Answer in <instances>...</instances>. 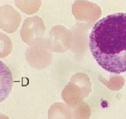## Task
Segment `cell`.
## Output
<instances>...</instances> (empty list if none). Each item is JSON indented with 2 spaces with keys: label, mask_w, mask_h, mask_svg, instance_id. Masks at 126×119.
<instances>
[{
  "label": "cell",
  "mask_w": 126,
  "mask_h": 119,
  "mask_svg": "<svg viewBox=\"0 0 126 119\" xmlns=\"http://www.w3.org/2000/svg\"><path fill=\"white\" fill-rule=\"evenodd\" d=\"M94 60L111 73L126 71V13L110 14L94 24L89 34Z\"/></svg>",
  "instance_id": "cell-1"
},
{
  "label": "cell",
  "mask_w": 126,
  "mask_h": 119,
  "mask_svg": "<svg viewBox=\"0 0 126 119\" xmlns=\"http://www.w3.org/2000/svg\"><path fill=\"white\" fill-rule=\"evenodd\" d=\"M13 78L10 68L0 60V103L5 101L12 91Z\"/></svg>",
  "instance_id": "cell-2"
},
{
  "label": "cell",
  "mask_w": 126,
  "mask_h": 119,
  "mask_svg": "<svg viewBox=\"0 0 126 119\" xmlns=\"http://www.w3.org/2000/svg\"><path fill=\"white\" fill-rule=\"evenodd\" d=\"M0 119H10V118L7 117L6 116L3 115V114H0Z\"/></svg>",
  "instance_id": "cell-5"
},
{
  "label": "cell",
  "mask_w": 126,
  "mask_h": 119,
  "mask_svg": "<svg viewBox=\"0 0 126 119\" xmlns=\"http://www.w3.org/2000/svg\"><path fill=\"white\" fill-rule=\"evenodd\" d=\"M48 119H72L71 109L62 103H55L48 111Z\"/></svg>",
  "instance_id": "cell-3"
},
{
  "label": "cell",
  "mask_w": 126,
  "mask_h": 119,
  "mask_svg": "<svg viewBox=\"0 0 126 119\" xmlns=\"http://www.w3.org/2000/svg\"><path fill=\"white\" fill-rule=\"evenodd\" d=\"M72 119H89L91 115L90 108L86 103H81L76 105L75 108L71 110Z\"/></svg>",
  "instance_id": "cell-4"
}]
</instances>
